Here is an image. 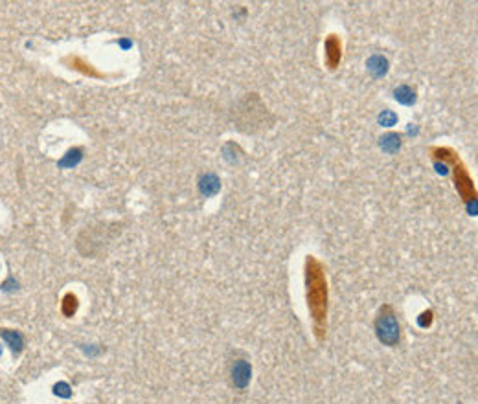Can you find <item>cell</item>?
<instances>
[{"label":"cell","instance_id":"6da1fadb","mask_svg":"<svg viewBox=\"0 0 478 404\" xmlns=\"http://www.w3.org/2000/svg\"><path fill=\"white\" fill-rule=\"evenodd\" d=\"M305 300H307V311L313 322V331L316 340H324L327 331V279L326 268L315 255L305 257Z\"/></svg>","mask_w":478,"mask_h":404},{"label":"cell","instance_id":"7a4b0ae2","mask_svg":"<svg viewBox=\"0 0 478 404\" xmlns=\"http://www.w3.org/2000/svg\"><path fill=\"white\" fill-rule=\"evenodd\" d=\"M430 157L434 162L445 163L447 167H451L456 191L460 193V197L469 206H471V202L477 204V187H475V182H473L471 175L467 171L466 163L458 157V153L451 147H430Z\"/></svg>","mask_w":478,"mask_h":404},{"label":"cell","instance_id":"3957f363","mask_svg":"<svg viewBox=\"0 0 478 404\" xmlns=\"http://www.w3.org/2000/svg\"><path fill=\"white\" fill-rule=\"evenodd\" d=\"M376 334L379 338V342H382L388 347H393V345L399 344V322H397V316L393 313L392 305H382L377 313L376 318Z\"/></svg>","mask_w":478,"mask_h":404},{"label":"cell","instance_id":"277c9868","mask_svg":"<svg viewBox=\"0 0 478 404\" xmlns=\"http://www.w3.org/2000/svg\"><path fill=\"white\" fill-rule=\"evenodd\" d=\"M324 52H326V67L329 70L339 68L340 61H342V41L340 35L337 33H329L324 41Z\"/></svg>","mask_w":478,"mask_h":404},{"label":"cell","instance_id":"5b68a950","mask_svg":"<svg viewBox=\"0 0 478 404\" xmlns=\"http://www.w3.org/2000/svg\"><path fill=\"white\" fill-rule=\"evenodd\" d=\"M252 379V366L247 358H236L232 364V384L237 390H245Z\"/></svg>","mask_w":478,"mask_h":404},{"label":"cell","instance_id":"8992f818","mask_svg":"<svg viewBox=\"0 0 478 404\" xmlns=\"http://www.w3.org/2000/svg\"><path fill=\"white\" fill-rule=\"evenodd\" d=\"M366 67H368L370 74L374 78H381V76H384L388 72V61L382 55H372L368 63H366Z\"/></svg>","mask_w":478,"mask_h":404},{"label":"cell","instance_id":"52a82bcc","mask_svg":"<svg viewBox=\"0 0 478 404\" xmlns=\"http://www.w3.org/2000/svg\"><path fill=\"white\" fill-rule=\"evenodd\" d=\"M200 191H202V195H206V197H210V195H215L221 189V182H219V178L215 175H206L200 178Z\"/></svg>","mask_w":478,"mask_h":404},{"label":"cell","instance_id":"ba28073f","mask_svg":"<svg viewBox=\"0 0 478 404\" xmlns=\"http://www.w3.org/2000/svg\"><path fill=\"white\" fill-rule=\"evenodd\" d=\"M393 97L403 105H414L416 103V90L408 84H401L393 90Z\"/></svg>","mask_w":478,"mask_h":404},{"label":"cell","instance_id":"9c48e42d","mask_svg":"<svg viewBox=\"0 0 478 404\" xmlns=\"http://www.w3.org/2000/svg\"><path fill=\"white\" fill-rule=\"evenodd\" d=\"M401 147V134L397 133H388L381 138V149L388 155H393L395 151H399Z\"/></svg>","mask_w":478,"mask_h":404},{"label":"cell","instance_id":"30bf717a","mask_svg":"<svg viewBox=\"0 0 478 404\" xmlns=\"http://www.w3.org/2000/svg\"><path fill=\"white\" fill-rule=\"evenodd\" d=\"M61 311L65 316H74V313L78 311V296L76 294H67L61 302Z\"/></svg>","mask_w":478,"mask_h":404},{"label":"cell","instance_id":"8fae6325","mask_svg":"<svg viewBox=\"0 0 478 404\" xmlns=\"http://www.w3.org/2000/svg\"><path fill=\"white\" fill-rule=\"evenodd\" d=\"M0 334H2V336L6 338L7 342L11 344L13 351H20V347H22V336H20L18 332H9V331H6V329H2V331H0Z\"/></svg>","mask_w":478,"mask_h":404},{"label":"cell","instance_id":"7c38bea8","mask_svg":"<svg viewBox=\"0 0 478 404\" xmlns=\"http://www.w3.org/2000/svg\"><path fill=\"white\" fill-rule=\"evenodd\" d=\"M72 68H76V70H81L83 74H89V76H94V78H97V76H101L99 72H96L94 68H92V65H87L83 59H79V57H74L72 61Z\"/></svg>","mask_w":478,"mask_h":404},{"label":"cell","instance_id":"4fadbf2b","mask_svg":"<svg viewBox=\"0 0 478 404\" xmlns=\"http://www.w3.org/2000/svg\"><path fill=\"white\" fill-rule=\"evenodd\" d=\"M395 121H397V116L393 114L392 110H384V112L379 116V123L384 127H392Z\"/></svg>","mask_w":478,"mask_h":404},{"label":"cell","instance_id":"5bb4252c","mask_svg":"<svg viewBox=\"0 0 478 404\" xmlns=\"http://www.w3.org/2000/svg\"><path fill=\"white\" fill-rule=\"evenodd\" d=\"M418 323H419V327H430V325H432V311H425V313L419 314Z\"/></svg>","mask_w":478,"mask_h":404},{"label":"cell","instance_id":"9a60e30c","mask_svg":"<svg viewBox=\"0 0 478 404\" xmlns=\"http://www.w3.org/2000/svg\"><path fill=\"white\" fill-rule=\"evenodd\" d=\"M55 393H57V395H63V397H70V392H68L67 384H57V386H55Z\"/></svg>","mask_w":478,"mask_h":404},{"label":"cell","instance_id":"2e32d148","mask_svg":"<svg viewBox=\"0 0 478 404\" xmlns=\"http://www.w3.org/2000/svg\"><path fill=\"white\" fill-rule=\"evenodd\" d=\"M0 353H2V349H0Z\"/></svg>","mask_w":478,"mask_h":404}]
</instances>
